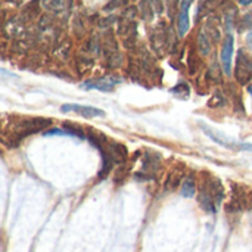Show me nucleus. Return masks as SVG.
Listing matches in <instances>:
<instances>
[{
	"label": "nucleus",
	"mask_w": 252,
	"mask_h": 252,
	"mask_svg": "<svg viewBox=\"0 0 252 252\" xmlns=\"http://www.w3.org/2000/svg\"><path fill=\"white\" fill-rule=\"evenodd\" d=\"M52 124V120L47 118H21L19 121L10 123V130L4 131V143L9 146H18L22 139L30 134L43 131Z\"/></svg>",
	"instance_id": "2"
},
{
	"label": "nucleus",
	"mask_w": 252,
	"mask_h": 252,
	"mask_svg": "<svg viewBox=\"0 0 252 252\" xmlns=\"http://www.w3.org/2000/svg\"><path fill=\"white\" fill-rule=\"evenodd\" d=\"M199 205L205 213L214 214L224 201V186L213 174L204 173L199 182Z\"/></svg>",
	"instance_id": "1"
},
{
	"label": "nucleus",
	"mask_w": 252,
	"mask_h": 252,
	"mask_svg": "<svg viewBox=\"0 0 252 252\" xmlns=\"http://www.w3.org/2000/svg\"><path fill=\"white\" fill-rule=\"evenodd\" d=\"M103 52L106 58V65L108 68H118L123 62V55L118 50V43L111 31L106 32L105 40H103Z\"/></svg>",
	"instance_id": "6"
},
{
	"label": "nucleus",
	"mask_w": 252,
	"mask_h": 252,
	"mask_svg": "<svg viewBox=\"0 0 252 252\" xmlns=\"http://www.w3.org/2000/svg\"><path fill=\"white\" fill-rule=\"evenodd\" d=\"M196 192V182L193 179V176H188L183 183H182V189H180V193L182 196L185 198H192Z\"/></svg>",
	"instance_id": "18"
},
{
	"label": "nucleus",
	"mask_w": 252,
	"mask_h": 252,
	"mask_svg": "<svg viewBox=\"0 0 252 252\" xmlns=\"http://www.w3.org/2000/svg\"><path fill=\"white\" fill-rule=\"evenodd\" d=\"M248 208L252 210V190L250 192V198H248Z\"/></svg>",
	"instance_id": "30"
},
{
	"label": "nucleus",
	"mask_w": 252,
	"mask_h": 252,
	"mask_svg": "<svg viewBox=\"0 0 252 252\" xmlns=\"http://www.w3.org/2000/svg\"><path fill=\"white\" fill-rule=\"evenodd\" d=\"M217 6V0H202L198 6V12H196V22H199L202 18L208 16L213 13L214 7Z\"/></svg>",
	"instance_id": "16"
},
{
	"label": "nucleus",
	"mask_w": 252,
	"mask_h": 252,
	"mask_svg": "<svg viewBox=\"0 0 252 252\" xmlns=\"http://www.w3.org/2000/svg\"><path fill=\"white\" fill-rule=\"evenodd\" d=\"M176 7H177V0H167V10H168L170 18H173Z\"/></svg>",
	"instance_id": "26"
},
{
	"label": "nucleus",
	"mask_w": 252,
	"mask_h": 252,
	"mask_svg": "<svg viewBox=\"0 0 252 252\" xmlns=\"http://www.w3.org/2000/svg\"><path fill=\"white\" fill-rule=\"evenodd\" d=\"M239 3H241L242 6H250L252 3V0H239Z\"/></svg>",
	"instance_id": "29"
},
{
	"label": "nucleus",
	"mask_w": 252,
	"mask_h": 252,
	"mask_svg": "<svg viewBox=\"0 0 252 252\" xmlns=\"http://www.w3.org/2000/svg\"><path fill=\"white\" fill-rule=\"evenodd\" d=\"M183 177H185L183 170H182V168H174L173 171L168 173V176H167V179H165V183H164V189H165L167 192L176 190V189L179 188V185L183 183V182H182V180H185Z\"/></svg>",
	"instance_id": "14"
},
{
	"label": "nucleus",
	"mask_w": 252,
	"mask_h": 252,
	"mask_svg": "<svg viewBox=\"0 0 252 252\" xmlns=\"http://www.w3.org/2000/svg\"><path fill=\"white\" fill-rule=\"evenodd\" d=\"M161 167V155L157 152H145L142 155V171L134 174V179L146 182V180H152L155 179V173L159 170Z\"/></svg>",
	"instance_id": "4"
},
{
	"label": "nucleus",
	"mask_w": 252,
	"mask_h": 252,
	"mask_svg": "<svg viewBox=\"0 0 252 252\" xmlns=\"http://www.w3.org/2000/svg\"><path fill=\"white\" fill-rule=\"evenodd\" d=\"M62 112H74L77 115H81L84 118H97V117H103L105 112L99 108H93V106H86V105H78V103H65L62 105Z\"/></svg>",
	"instance_id": "11"
},
{
	"label": "nucleus",
	"mask_w": 252,
	"mask_h": 252,
	"mask_svg": "<svg viewBox=\"0 0 252 252\" xmlns=\"http://www.w3.org/2000/svg\"><path fill=\"white\" fill-rule=\"evenodd\" d=\"M233 50H235V38L230 32L226 34L221 50H220V65L226 75L232 74V59H233Z\"/></svg>",
	"instance_id": "8"
},
{
	"label": "nucleus",
	"mask_w": 252,
	"mask_h": 252,
	"mask_svg": "<svg viewBox=\"0 0 252 252\" xmlns=\"http://www.w3.org/2000/svg\"><path fill=\"white\" fill-rule=\"evenodd\" d=\"M221 71H223V69H220L217 61L214 59L213 63L210 65L208 72H207V78H208L210 81H213V83H221Z\"/></svg>",
	"instance_id": "20"
},
{
	"label": "nucleus",
	"mask_w": 252,
	"mask_h": 252,
	"mask_svg": "<svg viewBox=\"0 0 252 252\" xmlns=\"http://www.w3.org/2000/svg\"><path fill=\"white\" fill-rule=\"evenodd\" d=\"M224 1H232V0H224Z\"/></svg>",
	"instance_id": "32"
},
{
	"label": "nucleus",
	"mask_w": 252,
	"mask_h": 252,
	"mask_svg": "<svg viewBox=\"0 0 252 252\" xmlns=\"http://www.w3.org/2000/svg\"><path fill=\"white\" fill-rule=\"evenodd\" d=\"M248 198H250V190H247L244 186L239 185H233V190H232V198L230 201L226 204V210L230 214H236L241 213L244 210L248 208Z\"/></svg>",
	"instance_id": "7"
},
{
	"label": "nucleus",
	"mask_w": 252,
	"mask_h": 252,
	"mask_svg": "<svg viewBox=\"0 0 252 252\" xmlns=\"http://www.w3.org/2000/svg\"><path fill=\"white\" fill-rule=\"evenodd\" d=\"M188 65H189V69H190V72L192 74H195L196 71H198V68H199V58H198V55L195 53V49L193 47H190L189 49V53H188Z\"/></svg>",
	"instance_id": "22"
},
{
	"label": "nucleus",
	"mask_w": 252,
	"mask_h": 252,
	"mask_svg": "<svg viewBox=\"0 0 252 252\" xmlns=\"http://www.w3.org/2000/svg\"><path fill=\"white\" fill-rule=\"evenodd\" d=\"M226 105V94L221 90H216L213 94V99H210L208 106L210 108H221Z\"/></svg>",
	"instance_id": "21"
},
{
	"label": "nucleus",
	"mask_w": 252,
	"mask_h": 252,
	"mask_svg": "<svg viewBox=\"0 0 252 252\" xmlns=\"http://www.w3.org/2000/svg\"><path fill=\"white\" fill-rule=\"evenodd\" d=\"M43 7L55 15H65L72 7V0H41Z\"/></svg>",
	"instance_id": "13"
},
{
	"label": "nucleus",
	"mask_w": 252,
	"mask_h": 252,
	"mask_svg": "<svg viewBox=\"0 0 252 252\" xmlns=\"http://www.w3.org/2000/svg\"><path fill=\"white\" fill-rule=\"evenodd\" d=\"M247 44H248V47L252 50V31L248 34V37H247Z\"/></svg>",
	"instance_id": "28"
},
{
	"label": "nucleus",
	"mask_w": 252,
	"mask_h": 252,
	"mask_svg": "<svg viewBox=\"0 0 252 252\" xmlns=\"http://www.w3.org/2000/svg\"><path fill=\"white\" fill-rule=\"evenodd\" d=\"M139 12H140L142 19H145V21H151V19L154 18V13H155V10H154V7H152L151 0H143V1L140 3V6H139Z\"/></svg>",
	"instance_id": "19"
},
{
	"label": "nucleus",
	"mask_w": 252,
	"mask_h": 252,
	"mask_svg": "<svg viewBox=\"0 0 252 252\" xmlns=\"http://www.w3.org/2000/svg\"><path fill=\"white\" fill-rule=\"evenodd\" d=\"M171 93L176 94V96L180 97V99H186V97H189V94H190V89H189V86H188L186 83H179V84H176V86L171 89Z\"/></svg>",
	"instance_id": "23"
},
{
	"label": "nucleus",
	"mask_w": 252,
	"mask_h": 252,
	"mask_svg": "<svg viewBox=\"0 0 252 252\" xmlns=\"http://www.w3.org/2000/svg\"><path fill=\"white\" fill-rule=\"evenodd\" d=\"M248 93L251 94V99H252V84H251V86H250V87H248Z\"/></svg>",
	"instance_id": "31"
},
{
	"label": "nucleus",
	"mask_w": 252,
	"mask_h": 252,
	"mask_svg": "<svg viewBox=\"0 0 252 252\" xmlns=\"http://www.w3.org/2000/svg\"><path fill=\"white\" fill-rule=\"evenodd\" d=\"M168 34H170V30H167L164 22H159L155 27L151 40H152V47L158 55H162L165 47H168Z\"/></svg>",
	"instance_id": "10"
},
{
	"label": "nucleus",
	"mask_w": 252,
	"mask_h": 252,
	"mask_svg": "<svg viewBox=\"0 0 252 252\" xmlns=\"http://www.w3.org/2000/svg\"><path fill=\"white\" fill-rule=\"evenodd\" d=\"M192 3H193V0H182L180 1V12H179V19H177V30H179L180 37L186 35L190 28L189 9H190Z\"/></svg>",
	"instance_id": "12"
},
{
	"label": "nucleus",
	"mask_w": 252,
	"mask_h": 252,
	"mask_svg": "<svg viewBox=\"0 0 252 252\" xmlns=\"http://www.w3.org/2000/svg\"><path fill=\"white\" fill-rule=\"evenodd\" d=\"M205 31L208 32V35H210V38L214 41V43H217L220 38H221V32H220V28H219V21H217V18H210L208 21H207V24H205Z\"/></svg>",
	"instance_id": "17"
},
{
	"label": "nucleus",
	"mask_w": 252,
	"mask_h": 252,
	"mask_svg": "<svg viewBox=\"0 0 252 252\" xmlns=\"http://www.w3.org/2000/svg\"><path fill=\"white\" fill-rule=\"evenodd\" d=\"M235 77L241 86H247L252 80V56L245 49L238 50Z\"/></svg>",
	"instance_id": "5"
},
{
	"label": "nucleus",
	"mask_w": 252,
	"mask_h": 252,
	"mask_svg": "<svg viewBox=\"0 0 252 252\" xmlns=\"http://www.w3.org/2000/svg\"><path fill=\"white\" fill-rule=\"evenodd\" d=\"M211 44L213 40L210 38L208 32L205 31V28H201L196 34V46H198V52L204 56L211 53Z\"/></svg>",
	"instance_id": "15"
},
{
	"label": "nucleus",
	"mask_w": 252,
	"mask_h": 252,
	"mask_svg": "<svg viewBox=\"0 0 252 252\" xmlns=\"http://www.w3.org/2000/svg\"><path fill=\"white\" fill-rule=\"evenodd\" d=\"M121 83V78L120 77H115V75H105L102 78H96V80H87L81 84L83 89L86 90H100V92H112L114 87L117 84Z\"/></svg>",
	"instance_id": "9"
},
{
	"label": "nucleus",
	"mask_w": 252,
	"mask_h": 252,
	"mask_svg": "<svg viewBox=\"0 0 252 252\" xmlns=\"http://www.w3.org/2000/svg\"><path fill=\"white\" fill-rule=\"evenodd\" d=\"M152 7L155 10V13L161 15L164 12V9H167V0H151Z\"/></svg>",
	"instance_id": "25"
},
{
	"label": "nucleus",
	"mask_w": 252,
	"mask_h": 252,
	"mask_svg": "<svg viewBox=\"0 0 252 252\" xmlns=\"http://www.w3.org/2000/svg\"><path fill=\"white\" fill-rule=\"evenodd\" d=\"M199 127L204 130V133H205L210 139H213V142H216V143H219V145H221V146H224V148H229V149H233V151H250V152H252L251 143L235 142L233 139L224 136V133H221V131H219V130L210 127V126H207V124H204V123H199Z\"/></svg>",
	"instance_id": "3"
},
{
	"label": "nucleus",
	"mask_w": 252,
	"mask_h": 252,
	"mask_svg": "<svg viewBox=\"0 0 252 252\" xmlns=\"http://www.w3.org/2000/svg\"><path fill=\"white\" fill-rule=\"evenodd\" d=\"M236 27H238V31L239 32H244V31H247V30H250L252 27V9L250 12H247L239 21H238V24H236Z\"/></svg>",
	"instance_id": "24"
},
{
	"label": "nucleus",
	"mask_w": 252,
	"mask_h": 252,
	"mask_svg": "<svg viewBox=\"0 0 252 252\" xmlns=\"http://www.w3.org/2000/svg\"><path fill=\"white\" fill-rule=\"evenodd\" d=\"M112 22H114V16H109V18H103V19L99 22V25H100L102 28H106V27H109Z\"/></svg>",
	"instance_id": "27"
}]
</instances>
